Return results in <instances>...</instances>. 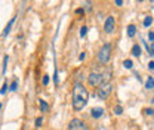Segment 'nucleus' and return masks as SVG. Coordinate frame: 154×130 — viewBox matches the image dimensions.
Masks as SVG:
<instances>
[{
	"label": "nucleus",
	"mask_w": 154,
	"mask_h": 130,
	"mask_svg": "<svg viewBox=\"0 0 154 130\" xmlns=\"http://www.w3.org/2000/svg\"><path fill=\"white\" fill-rule=\"evenodd\" d=\"M88 101H89L88 89L82 83H76L74 89H73V108H74V111H82L86 107Z\"/></svg>",
	"instance_id": "f257e3e1"
},
{
	"label": "nucleus",
	"mask_w": 154,
	"mask_h": 130,
	"mask_svg": "<svg viewBox=\"0 0 154 130\" xmlns=\"http://www.w3.org/2000/svg\"><path fill=\"white\" fill-rule=\"evenodd\" d=\"M111 52H113L111 44H110V43H105V44L99 49V52H98V61H99L101 64H107V62L110 61V58H111Z\"/></svg>",
	"instance_id": "f03ea898"
},
{
	"label": "nucleus",
	"mask_w": 154,
	"mask_h": 130,
	"mask_svg": "<svg viewBox=\"0 0 154 130\" xmlns=\"http://www.w3.org/2000/svg\"><path fill=\"white\" fill-rule=\"evenodd\" d=\"M111 90H113V84L110 81H104L99 87H98V98L105 101L108 99V96L111 95Z\"/></svg>",
	"instance_id": "7ed1b4c3"
},
{
	"label": "nucleus",
	"mask_w": 154,
	"mask_h": 130,
	"mask_svg": "<svg viewBox=\"0 0 154 130\" xmlns=\"http://www.w3.org/2000/svg\"><path fill=\"white\" fill-rule=\"evenodd\" d=\"M88 83L94 87H99L102 83H104V78H102V74L101 73H95L92 71L91 74L88 75Z\"/></svg>",
	"instance_id": "20e7f679"
},
{
	"label": "nucleus",
	"mask_w": 154,
	"mask_h": 130,
	"mask_svg": "<svg viewBox=\"0 0 154 130\" xmlns=\"http://www.w3.org/2000/svg\"><path fill=\"white\" fill-rule=\"evenodd\" d=\"M68 130H89L88 124L80 120V118H73L70 123H68Z\"/></svg>",
	"instance_id": "39448f33"
},
{
	"label": "nucleus",
	"mask_w": 154,
	"mask_h": 130,
	"mask_svg": "<svg viewBox=\"0 0 154 130\" xmlns=\"http://www.w3.org/2000/svg\"><path fill=\"white\" fill-rule=\"evenodd\" d=\"M114 27H116V19L114 17H107L105 19V24H104V31L107 34H111L114 31Z\"/></svg>",
	"instance_id": "423d86ee"
},
{
	"label": "nucleus",
	"mask_w": 154,
	"mask_h": 130,
	"mask_svg": "<svg viewBox=\"0 0 154 130\" xmlns=\"http://www.w3.org/2000/svg\"><path fill=\"white\" fill-rule=\"evenodd\" d=\"M91 115L94 117V118H101L102 115H104V110L102 108H92V111H91Z\"/></svg>",
	"instance_id": "0eeeda50"
},
{
	"label": "nucleus",
	"mask_w": 154,
	"mask_h": 130,
	"mask_svg": "<svg viewBox=\"0 0 154 130\" xmlns=\"http://www.w3.org/2000/svg\"><path fill=\"white\" fill-rule=\"evenodd\" d=\"M14 22H15V18H12L11 21H9V22H8V25L5 27V30H3V33H2V36H3V37H6V36L9 34V31H11V28H12Z\"/></svg>",
	"instance_id": "6e6552de"
},
{
	"label": "nucleus",
	"mask_w": 154,
	"mask_h": 130,
	"mask_svg": "<svg viewBox=\"0 0 154 130\" xmlns=\"http://www.w3.org/2000/svg\"><path fill=\"white\" fill-rule=\"evenodd\" d=\"M38 107H40V111L42 112H46L48 110H49L48 102H46V101H43V99H40V101H38Z\"/></svg>",
	"instance_id": "1a4fd4ad"
},
{
	"label": "nucleus",
	"mask_w": 154,
	"mask_h": 130,
	"mask_svg": "<svg viewBox=\"0 0 154 130\" xmlns=\"http://www.w3.org/2000/svg\"><path fill=\"white\" fill-rule=\"evenodd\" d=\"M135 34H136V27H135L134 24L128 25V36H129V37H134Z\"/></svg>",
	"instance_id": "9d476101"
},
{
	"label": "nucleus",
	"mask_w": 154,
	"mask_h": 130,
	"mask_svg": "<svg viewBox=\"0 0 154 130\" xmlns=\"http://www.w3.org/2000/svg\"><path fill=\"white\" fill-rule=\"evenodd\" d=\"M132 55L136 56V58L141 56V46H139V44H134V47H132Z\"/></svg>",
	"instance_id": "9b49d317"
},
{
	"label": "nucleus",
	"mask_w": 154,
	"mask_h": 130,
	"mask_svg": "<svg viewBox=\"0 0 154 130\" xmlns=\"http://www.w3.org/2000/svg\"><path fill=\"white\" fill-rule=\"evenodd\" d=\"M145 87H147V89H154V78L153 77H148V78H147Z\"/></svg>",
	"instance_id": "f8f14e48"
},
{
	"label": "nucleus",
	"mask_w": 154,
	"mask_h": 130,
	"mask_svg": "<svg viewBox=\"0 0 154 130\" xmlns=\"http://www.w3.org/2000/svg\"><path fill=\"white\" fill-rule=\"evenodd\" d=\"M123 65H125V68H128V70H132V67H134V62H132L131 59H126V61L123 62Z\"/></svg>",
	"instance_id": "ddd939ff"
},
{
	"label": "nucleus",
	"mask_w": 154,
	"mask_h": 130,
	"mask_svg": "<svg viewBox=\"0 0 154 130\" xmlns=\"http://www.w3.org/2000/svg\"><path fill=\"white\" fill-rule=\"evenodd\" d=\"M142 24H144V27H150V25L153 24V18H151V17H147V18L144 19Z\"/></svg>",
	"instance_id": "4468645a"
},
{
	"label": "nucleus",
	"mask_w": 154,
	"mask_h": 130,
	"mask_svg": "<svg viewBox=\"0 0 154 130\" xmlns=\"http://www.w3.org/2000/svg\"><path fill=\"white\" fill-rule=\"evenodd\" d=\"M8 61H9V56L6 55L3 58V74L6 73V67H8Z\"/></svg>",
	"instance_id": "2eb2a0df"
},
{
	"label": "nucleus",
	"mask_w": 154,
	"mask_h": 130,
	"mask_svg": "<svg viewBox=\"0 0 154 130\" xmlns=\"http://www.w3.org/2000/svg\"><path fill=\"white\" fill-rule=\"evenodd\" d=\"M147 50H148V53H150V55L154 56V43H151L150 46L147 44Z\"/></svg>",
	"instance_id": "dca6fc26"
},
{
	"label": "nucleus",
	"mask_w": 154,
	"mask_h": 130,
	"mask_svg": "<svg viewBox=\"0 0 154 130\" xmlns=\"http://www.w3.org/2000/svg\"><path fill=\"white\" fill-rule=\"evenodd\" d=\"M43 124V117H37L36 118V127H42Z\"/></svg>",
	"instance_id": "f3484780"
},
{
	"label": "nucleus",
	"mask_w": 154,
	"mask_h": 130,
	"mask_svg": "<svg viewBox=\"0 0 154 130\" xmlns=\"http://www.w3.org/2000/svg\"><path fill=\"white\" fill-rule=\"evenodd\" d=\"M86 33H88V27L85 25V27H82V28H80V36H82V37H85V36H86Z\"/></svg>",
	"instance_id": "a211bd4d"
},
{
	"label": "nucleus",
	"mask_w": 154,
	"mask_h": 130,
	"mask_svg": "<svg viewBox=\"0 0 154 130\" xmlns=\"http://www.w3.org/2000/svg\"><path fill=\"white\" fill-rule=\"evenodd\" d=\"M114 112L117 114V115H120V114H123V108H122L120 105H117V107L114 108Z\"/></svg>",
	"instance_id": "6ab92c4d"
},
{
	"label": "nucleus",
	"mask_w": 154,
	"mask_h": 130,
	"mask_svg": "<svg viewBox=\"0 0 154 130\" xmlns=\"http://www.w3.org/2000/svg\"><path fill=\"white\" fill-rule=\"evenodd\" d=\"M42 83H43V86H48V83H49V75H43V80H42Z\"/></svg>",
	"instance_id": "aec40b11"
},
{
	"label": "nucleus",
	"mask_w": 154,
	"mask_h": 130,
	"mask_svg": "<svg viewBox=\"0 0 154 130\" xmlns=\"http://www.w3.org/2000/svg\"><path fill=\"white\" fill-rule=\"evenodd\" d=\"M17 87H18V81L15 80V81L11 84V90H12V92H15V90H17Z\"/></svg>",
	"instance_id": "412c9836"
},
{
	"label": "nucleus",
	"mask_w": 154,
	"mask_h": 130,
	"mask_svg": "<svg viewBox=\"0 0 154 130\" xmlns=\"http://www.w3.org/2000/svg\"><path fill=\"white\" fill-rule=\"evenodd\" d=\"M8 89H9V86H8V83H5V84H3V87H2V90H0V93H2V95H5Z\"/></svg>",
	"instance_id": "4be33fe9"
},
{
	"label": "nucleus",
	"mask_w": 154,
	"mask_h": 130,
	"mask_svg": "<svg viewBox=\"0 0 154 130\" xmlns=\"http://www.w3.org/2000/svg\"><path fill=\"white\" fill-rule=\"evenodd\" d=\"M144 112H145L147 115H153V114H154V110H153V108H145V110H144Z\"/></svg>",
	"instance_id": "5701e85b"
},
{
	"label": "nucleus",
	"mask_w": 154,
	"mask_h": 130,
	"mask_svg": "<svg viewBox=\"0 0 154 130\" xmlns=\"http://www.w3.org/2000/svg\"><path fill=\"white\" fill-rule=\"evenodd\" d=\"M85 14V11L82 9V8H79V9H76V15H83Z\"/></svg>",
	"instance_id": "b1692460"
},
{
	"label": "nucleus",
	"mask_w": 154,
	"mask_h": 130,
	"mask_svg": "<svg viewBox=\"0 0 154 130\" xmlns=\"http://www.w3.org/2000/svg\"><path fill=\"white\" fill-rule=\"evenodd\" d=\"M148 38H150V40L154 43V33H148Z\"/></svg>",
	"instance_id": "393cba45"
},
{
	"label": "nucleus",
	"mask_w": 154,
	"mask_h": 130,
	"mask_svg": "<svg viewBox=\"0 0 154 130\" xmlns=\"http://www.w3.org/2000/svg\"><path fill=\"white\" fill-rule=\"evenodd\" d=\"M148 68H150V70H154V61H151V62L148 64Z\"/></svg>",
	"instance_id": "a878e982"
},
{
	"label": "nucleus",
	"mask_w": 154,
	"mask_h": 130,
	"mask_svg": "<svg viewBox=\"0 0 154 130\" xmlns=\"http://www.w3.org/2000/svg\"><path fill=\"white\" fill-rule=\"evenodd\" d=\"M85 58H86V53H85V52H82V53H80V61H83Z\"/></svg>",
	"instance_id": "bb28decb"
},
{
	"label": "nucleus",
	"mask_w": 154,
	"mask_h": 130,
	"mask_svg": "<svg viewBox=\"0 0 154 130\" xmlns=\"http://www.w3.org/2000/svg\"><path fill=\"white\" fill-rule=\"evenodd\" d=\"M116 5H117V6H122L123 2H122V0H116Z\"/></svg>",
	"instance_id": "cd10ccee"
},
{
	"label": "nucleus",
	"mask_w": 154,
	"mask_h": 130,
	"mask_svg": "<svg viewBox=\"0 0 154 130\" xmlns=\"http://www.w3.org/2000/svg\"><path fill=\"white\" fill-rule=\"evenodd\" d=\"M0 111H2V104H0Z\"/></svg>",
	"instance_id": "c85d7f7f"
}]
</instances>
